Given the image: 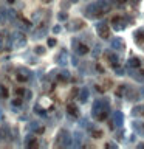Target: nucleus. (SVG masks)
Returning a JSON list of instances; mask_svg holds the SVG:
<instances>
[{
	"label": "nucleus",
	"instance_id": "1",
	"mask_svg": "<svg viewBox=\"0 0 144 149\" xmlns=\"http://www.w3.org/2000/svg\"><path fill=\"white\" fill-rule=\"evenodd\" d=\"M81 51H82V53H85V51H87V47H84V45H81Z\"/></svg>",
	"mask_w": 144,
	"mask_h": 149
}]
</instances>
